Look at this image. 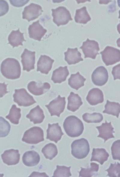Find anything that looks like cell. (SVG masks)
I'll return each instance as SVG.
<instances>
[{"label":"cell","mask_w":120,"mask_h":177,"mask_svg":"<svg viewBox=\"0 0 120 177\" xmlns=\"http://www.w3.org/2000/svg\"><path fill=\"white\" fill-rule=\"evenodd\" d=\"M4 176V174H0V177H3Z\"/></svg>","instance_id":"43"},{"label":"cell","mask_w":120,"mask_h":177,"mask_svg":"<svg viewBox=\"0 0 120 177\" xmlns=\"http://www.w3.org/2000/svg\"><path fill=\"white\" fill-rule=\"evenodd\" d=\"M104 107L103 113L116 116L117 118L118 117L120 112V104L119 103L110 102L107 100Z\"/></svg>","instance_id":"29"},{"label":"cell","mask_w":120,"mask_h":177,"mask_svg":"<svg viewBox=\"0 0 120 177\" xmlns=\"http://www.w3.org/2000/svg\"><path fill=\"white\" fill-rule=\"evenodd\" d=\"M64 60L69 65L75 64L83 60L80 52L78 48H68L67 51L64 52Z\"/></svg>","instance_id":"20"},{"label":"cell","mask_w":120,"mask_h":177,"mask_svg":"<svg viewBox=\"0 0 120 177\" xmlns=\"http://www.w3.org/2000/svg\"><path fill=\"white\" fill-rule=\"evenodd\" d=\"M0 71L5 78L12 80L19 78L21 73L19 62L13 58H7L2 61L1 65Z\"/></svg>","instance_id":"1"},{"label":"cell","mask_w":120,"mask_h":177,"mask_svg":"<svg viewBox=\"0 0 120 177\" xmlns=\"http://www.w3.org/2000/svg\"><path fill=\"white\" fill-rule=\"evenodd\" d=\"M20 157L19 150L13 149L5 150L1 155L3 162L8 165H15L18 164Z\"/></svg>","instance_id":"14"},{"label":"cell","mask_w":120,"mask_h":177,"mask_svg":"<svg viewBox=\"0 0 120 177\" xmlns=\"http://www.w3.org/2000/svg\"><path fill=\"white\" fill-rule=\"evenodd\" d=\"M35 54L34 51H29L27 49H24L21 56L23 70L28 72L34 69Z\"/></svg>","instance_id":"12"},{"label":"cell","mask_w":120,"mask_h":177,"mask_svg":"<svg viewBox=\"0 0 120 177\" xmlns=\"http://www.w3.org/2000/svg\"><path fill=\"white\" fill-rule=\"evenodd\" d=\"M83 120L87 123H97L101 122L103 119L102 114L94 112L92 114L85 113L82 115Z\"/></svg>","instance_id":"33"},{"label":"cell","mask_w":120,"mask_h":177,"mask_svg":"<svg viewBox=\"0 0 120 177\" xmlns=\"http://www.w3.org/2000/svg\"><path fill=\"white\" fill-rule=\"evenodd\" d=\"M69 74L67 66H60L53 71L51 80L55 83H61L66 80Z\"/></svg>","instance_id":"22"},{"label":"cell","mask_w":120,"mask_h":177,"mask_svg":"<svg viewBox=\"0 0 120 177\" xmlns=\"http://www.w3.org/2000/svg\"><path fill=\"white\" fill-rule=\"evenodd\" d=\"M86 99L90 105H95L104 102V94L102 91L99 88H93L88 92Z\"/></svg>","instance_id":"19"},{"label":"cell","mask_w":120,"mask_h":177,"mask_svg":"<svg viewBox=\"0 0 120 177\" xmlns=\"http://www.w3.org/2000/svg\"><path fill=\"white\" fill-rule=\"evenodd\" d=\"M98 129L99 134L98 137H100L104 140V143L108 139L114 138L113 133H115L114 128L112 127L111 122H108L105 121V122L102 123L101 125L96 127Z\"/></svg>","instance_id":"18"},{"label":"cell","mask_w":120,"mask_h":177,"mask_svg":"<svg viewBox=\"0 0 120 177\" xmlns=\"http://www.w3.org/2000/svg\"><path fill=\"white\" fill-rule=\"evenodd\" d=\"M21 109L16 107V105H13L9 111L8 114L5 117L12 123L18 124L21 117Z\"/></svg>","instance_id":"31"},{"label":"cell","mask_w":120,"mask_h":177,"mask_svg":"<svg viewBox=\"0 0 120 177\" xmlns=\"http://www.w3.org/2000/svg\"><path fill=\"white\" fill-rule=\"evenodd\" d=\"M13 97L14 102L20 106H29L36 102L24 88L15 89Z\"/></svg>","instance_id":"7"},{"label":"cell","mask_w":120,"mask_h":177,"mask_svg":"<svg viewBox=\"0 0 120 177\" xmlns=\"http://www.w3.org/2000/svg\"><path fill=\"white\" fill-rule=\"evenodd\" d=\"M100 54L106 66L113 65L120 60V50L114 47L107 46Z\"/></svg>","instance_id":"6"},{"label":"cell","mask_w":120,"mask_h":177,"mask_svg":"<svg viewBox=\"0 0 120 177\" xmlns=\"http://www.w3.org/2000/svg\"><path fill=\"white\" fill-rule=\"evenodd\" d=\"M28 29L29 37L39 41L47 31L39 23V20L33 22Z\"/></svg>","instance_id":"13"},{"label":"cell","mask_w":120,"mask_h":177,"mask_svg":"<svg viewBox=\"0 0 120 177\" xmlns=\"http://www.w3.org/2000/svg\"><path fill=\"white\" fill-rule=\"evenodd\" d=\"M108 173L107 176L111 177H119L120 164L119 163H111L109 168L105 170Z\"/></svg>","instance_id":"36"},{"label":"cell","mask_w":120,"mask_h":177,"mask_svg":"<svg viewBox=\"0 0 120 177\" xmlns=\"http://www.w3.org/2000/svg\"><path fill=\"white\" fill-rule=\"evenodd\" d=\"M22 141L29 144H37L44 140V131L40 127L34 126L24 132Z\"/></svg>","instance_id":"4"},{"label":"cell","mask_w":120,"mask_h":177,"mask_svg":"<svg viewBox=\"0 0 120 177\" xmlns=\"http://www.w3.org/2000/svg\"><path fill=\"white\" fill-rule=\"evenodd\" d=\"M68 100L67 108L72 112H75L83 104L80 97L78 94L72 92L70 93Z\"/></svg>","instance_id":"25"},{"label":"cell","mask_w":120,"mask_h":177,"mask_svg":"<svg viewBox=\"0 0 120 177\" xmlns=\"http://www.w3.org/2000/svg\"><path fill=\"white\" fill-rule=\"evenodd\" d=\"M120 64L119 63L118 65L114 66L112 68V73L113 75L114 80H116L117 79H120Z\"/></svg>","instance_id":"39"},{"label":"cell","mask_w":120,"mask_h":177,"mask_svg":"<svg viewBox=\"0 0 120 177\" xmlns=\"http://www.w3.org/2000/svg\"><path fill=\"white\" fill-rule=\"evenodd\" d=\"M23 34V33L20 31L19 28L16 30L12 31L8 36L9 43L13 48L17 47L19 45L22 46V42L26 41Z\"/></svg>","instance_id":"24"},{"label":"cell","mask_w":120,"mask_h":177,"mask_svg":"<svg viewBox=\"0 0 120 177\" xmlns=\"http://www.w3.org/2000/svg\"><path fill=\"white\" fill-rule=\"evenodd\" d=\"M14 1L10 0V3L13 6L16 7H20L24 5L25 4H26L29 1L28 0H25L23 1L22 2H21L22 1H21L20 2H16V1H14Z\"/></svg>","instance_id":"42"},{"label":"cell","mask_w":120,"mask_h":177,"mask_svg":"<svg viewBox=\"0 0 120 177\" xmlns=\"http://www.w3.org/2000/svg\"><path fill=\"white\" fill-rule=\"evenodd\" d=\"M51 10L53 21L58 26L66 25L73 20L70 11L64 6H59Z\"/></svg>","instance_id":"5"},{"label":"cell","mask_w":120,"mask_h":177,"mask_svg":"<svg viewBox=\"0 0 120 177\" xmlns=\"http://www.w3.org/2000/svg\"><path fill=\"white\" fill-rule=\"evenodd\" d=\"M50 88V85L48 82L38 83L34 81H31L27 85L28 91L35 96H40L44 94Z\"/></svg>","instance_id":"17"},{"label":"cell","mask_w":120,"mask_h":177,"mask_svg":"<svg viewBox=\"0 0 120 177\" xmlns=\"http://www.w3.org/2000/svg\"><path fill=\"white\" fill-rule=\"evenodd\" d=\"M40 159L39 155L34 150L26 152L22 157V161L23 164L28 167L36 166L39 163Z\"/></svg>","instance_id":"21"},{"label":"cell","mask_w":120,"mask_h":177,"mask_svg":"<svg viewBox=\"0 0 120 177\" xmlns=\"http://www.w3.org/2000/svg\"><path fill=\"white\" fill-rule=\"evenodd\" d=\"M54 60L46 55H41L37 62V71L47 74L51 70Z\"/></svg>","instance_id":"16"},{"label":"cell","mask_w":120,"mask_h":177,"mask_svg":"<svg viewBox=\"0 0 120 177\" xmlns=\"http://www.w3.org/2000/svg\"><path fill=\"white\" fill-rule=\"evenodd\" d=\"M71 147L72 155L78 159L86 158L90 151L88 141L83 138L74 140L71 144Z\"/></svg>","instance_id":"3"},{"label":"cell","mask_w":120,"mask_h":177,"mask_svg":"<svg viewBox=\"0 0 120 177\" xmlns=\"http://www.w3.org/2000/svg\"><path fill=\"white\" fill-rule=\"evenodd\" d=\"M5 82L0 83V98L3 97L6 94L9 92L7 90V86Z\"/></svg>","instance_id":"40"},{"label":"cell","mask_w":120,"mask_h":177,"mask_svg":"<svg viewBox=\"0 0 120 177\" xmlns=\"http://www.w3.org/2000/svg\"><path fill=\"white\" fill-rule=\"evenodd\" d=\"M29 177H49L45 173L43 172L40 173L39 172L34 171L32 173L30 176H29Z\"/></svg>","instance_id":"41"},{"label":"cell","mask_w":120,"mask_h":177,"mask_svg":"<svg viewBox=\"0 0 120 177\" xmlns=\"http://www.w3.org/2000/svg\"><path fill=\"white\" fill-rule=\"evenodd\" d=\"M26 117L30 119L34 124H39L42 123L45 118L44 111L39 105L32 109Z\"/></svg>","instance_id":"23"},{"label":"cell","mask_w":120,"mask_h":177,"mask_svg":"<svg viewBox=\"0 0 120 177\" xmlns=\"http://www.w3.org/2000/svg\"><path fill=\"white\" fill-rule=\"evenodd\" d=\"M80 48L82 50L85 58H88L93 59H95L97 55L99 54L98 52L100 50L98 43L88 38L83 42Z\"/></svg>","instance_id":"8"},{"label":"cell","mask_w":120,"mask_h":177,"mask_svg":"<svg viewBox=\"0 0 120 177\" xmlns=\"http://www.w3.org/2000/svg\"><path fill=\"white\" fill-rule=\"evenodd\" d=\"M63 127L67 135L72 137L80 136L84 130L82 122L74 115H70L66 118L64 122Z\"/></svg>","instance_id":"2"},{"label":"cell","mask_w":120,"mask_h":177,"mask_svg":"<svg viewBox=\"0 0 120 177\" xmlns=\"http://www.w3.org/2000/svg\"><path fill=\"white\" fill-rule=\"evenodd\" d=\"M66 105L65 98L60 95L51 101L45 106L48 109L51 116H56L58 117L64 109Z\"/></svg>","instance_id":"9"},{"label":"cell","mask_w":120,"mask_h":177,"mask_svg":"<svg viewBox=\"0 0 120 177\" xmlns=\"http://www.w3.org/2000/svg\"><path fill=\"white\" fill-rule=\"evenodd\" d=\"M71 167H67L64 166H56V169L55 170L52 177H66L71 176L70 171Z\"/></svg>","instance_id":"34"},{"label":"cell","mask_w":120,"mask_h":177,"mask_svg":"<svg viewBox=\"0 0 120 177\" xmlns=\"http://www.w3.org/2000/svg\"><path fill=\"white\" fill-rule=\"evenodd\" d=\"M46 139L57 143L61 139L64 134L58 123L51 124L49 123L46 130Z\"/></svg>","instance_id":"15"},{"label":"cell","mask_w":120,"mask_h":177,"mask_svg":"<svg viewBox=\"0 0 120 177\" xmlns=\"http://www.w3.org/2000/svg\"><path fill=\"white\" fill-rule=\"evenodd\" d=\"M109 156V154L104 148H94L90 161H96L103 165L107 160Z\"/></svg>","instance_id":"26"},{"label":"cell","mask_w":120,"mask_h":177,"mask_svg":"<svg viewBox=\"0 0 120 177\" xmlns=\"http://www.w3.org/2000/svg\"><path fill=\"white\" fill-rule=\"evenodd\" d=\"M108 79V74L106 69L103 66L98 67L92 75V80L94 84L98 86L105 85Z\"/></svg>","instance_id":"11"},{"label":"cell","mask_w":120,"mask_h":177,"mask_svg":"<svg viewBox=\"0 0 120 177\" xmlns=\"http://www.w3.org/2000/svg\"><path fill=\"white\" fill-rule=\"evenodd\" d=\"M86 80V79L78 72L71 75L68 79V84L72 88L77 90L84 85Z\"/></svg>","instance_id":"27"},{"label":"cell","mask_w":120,"mask_h":177,"mask_svg":"<svg viewBox=\"0 0 120 177\" xmlns=\"http://www.w3.org/2000/svg\"><path fill=\"white\" fill-rule=\"evenodd\" d=\"M112 158L114 160H120V140H117L112 144L111 147Z\"/></svg>","instance_id":"37"},{"label":"cell","mask_w":120,"mask_h":177,"mask_svg":"<svg viewBox=\"0 0 120 177\" xmlns=\"http://www.w3.org/2000/svg\"><path fill=\"white\" fill-rule=\"evenodd\" d=\"M43 12L40 5L32 3L25 7L22 12V18L30 22L38 18Z\"/></svg>","instance_id":"10"},{"label":"cell","mask_w":120,"mask_h":177,"mask_svg":"<svg viewBox=\"0 0 120 177\" xmlns=\"http://www.w3.org/2000/svg\"><path fill=\"white\" fill-rule=\"evenodd\" d=\"M91 19L86 6H83L80 9L76 10L74 16L76 22L86 24L90 21Z\"/></svg>","instance_id":"28"},{"label":"cell","mask_w":120,"mask_h":177,"mask_svg":"<svg viewBox=\"0 0 120 177\" xmlns=\"http://www.w3.org/2000/svg\"><path fill=\"white\" fill-rule=\"evenodd\" d=\"M9 10V6L5 0H0V16L6 14Z\"/></svg>","instance_id":"38"},{"label":"cell","mask_w":120,"mask_h":177,"mask_svg":"<svg viewBox=\"0 0 120 177\" xmlns=\"http://www.w3.org/2000/svg\"><path fill=\"white\" fill-rule=\"evenodd\" d=\"M11 126L9 122L0 116V137H5L9 134Z\"/></svg>","instance_id":"35"},{"label":"cell","mask_w":120,"mask_h":177,"mask_svg":"<svg viewBox=\"0 0 120 177\" xmlns=\"http://www.w3.org/2000/svg\"><path fill=\"white\" fill-rule=\"evenodd\" d=\"M41 152L46 159L50 160L55 157L58 153L56 145L52 143L46 145L42 149Z\"/></svg>","instance_id":"30"},{"label":"cell","mask_w":120,"mask_h":177,"mask_svg":"<svg viewBox=\"0 0 120 177\" xmlns=\"http://www.w3.org/2000/svg\"><path fill=\"white\" fill-rule=\"evenodd\" d=\"M99 165L95 163H90L89 168H84L81 167V170L79 173V176L82 177H91L94 172H97L99 170Z\"/></svg>","instance_id":"32"}]
</instances>
